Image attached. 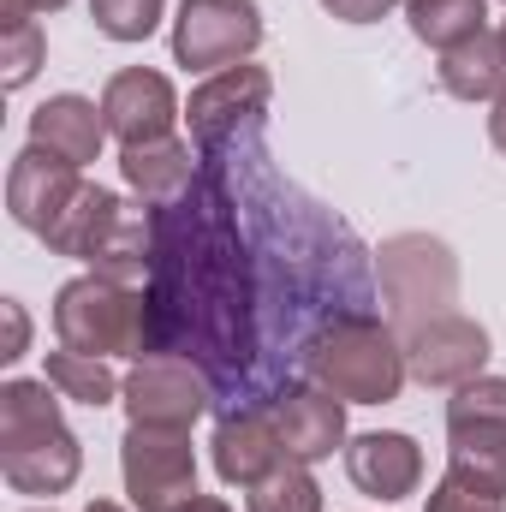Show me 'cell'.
Instances as JSON below:
<instances>
[{"mask_svg":"<svg viewBox=\"0 0 506 512\" xmlns=\"http://www.w3.org/2000/svg\"><path fill=\"white\" fill-rule=\"evenodd\" d=\"M298 370H304V382L328 387L346 405H393L405 376H411L405 340L393 334V322H381L376 310H340V316H328L298 346Z\"/></svg>","mask_w":506,"mask_h":512,"instance_id":"1","label":"cell"},{"mask_svg":"<svg viewBox=\"0 0 506 512\" xmlns=\"http://www.w3.org/2000/svg\"><path fill=\"white\" fill-rule=\"evenodd\" d=\"M54 334L66 352L90 358H149V298L126 280L78 274L54 292Z\"/></svg>","mask_w":506,"mask_h":512,"instance_id":"2","label":"cell"},{"mask_svg":"<svg viewBox=\"0 0 506 512\" xmlns=\"http://www.w3.org/2000/svg\"><path fill=\"white\" fill-rule=\"evenodd\" d=\"M376 280L393 334L405 340L411 328L447 316L459 304V256L429 233H393L376 251Z\"/></svg>","mask_w":506,"mask_h":512,"instance_id":"3","label":"cell"},{"mask_svg":"<svg viewBox=\"0 0 506 512\" xmlns=\"http://www.w3.org/2000/svg\"><path fill=\"white\" fill-rule=\"evenodd\" d=\"M447 477L506 501V376H477L447 399Z\"/></svg>","mask_w":506,"mask_h":512,"instance_id":"4","label":"cell"},{"mask_svg":"<svg viewBox=\"0 0 506 512\" xmlns=\"http://www.w3.org/2000/svg\"><path fill=\"white\" fill-rule=\"evenodd\" d=\"M120 477L137 512H179L197 501V447L191 429H149L131 423L120 441Z\"/></svg>","mask_w":506,"mask_h":512,"instance_id":"5","label":"cell"},{"mask_svg":"<svg viewBox=\"0 0 506 512\" xmlns=\"http://www.w3.org/2000/svg\"><path fill=\"white\" fill-rule=\"evenodd\" d=\"M262 48L256 0H179L173 12V60L185 72H227Z\"/></svg>","mask_w":506,"mask_h":512,"instance_id":"6","label":"cell"},{"mask_svg":"<svg viewBox=\"0 0 506 512\" xmlns=\"http://www.w3.org/2000/svg\"><path fill=\"white\" fill-rule=\"evenodd\" d=\"M268 96H274V78L262 66H227V72H209L191 102H185V120H191V143L197 155H215L239 137L262 131V114H268Z\"/></svg>","mask_w":506,"mask_h":512,"instance_id":"7","label":"cell"},{"mask_svg":"<svg viewBox=\"0 0 506 512\" xmlns=\"http://www.w3.org/2000/svg\"><path fill=\"white\" fill-rule=\"evenodd\" d=\"M131 423H149V429H191L197 417L215 411V387L209 376L191 364V358H173V352H155V358H137L120 393Z\"/></svg>","mask_w":506,"mask_h":512,"instance_id":"8","label":"cell"},{"mask_svg":"<svg viewBox=\"0 0 506 512\" xmlns=\"http://www.w3.org/2000/svg\"><path fill=\"white\" fill-rule=\"evenodd\" d=\"M489 358H495V340H489V328H483L477 316H465V310H447V316H435V322H423V328L405 334V364H411V376L423 387L477 382V376L489 370Z\"/></svg>","mask_w":506,"mask_h":512,"instance_id":"9","label":"cell"},{"mask_svg":"<svg viewBox=\"0 0 506 512\" xmlns=\"http://www.w3.org/2000/svg\"><path fill=\"white\" fill-rule=\"evenodd\" d=\"M78 191H84V167H72V161L48 155L36 143H24L6 167V215L36 239H48L60 227V215L72 209Z\"/></svg>","mask_w":506,"mask_h":512,"instance_id":"10","label":"cell"},{"mask_svg":"<svg viewBox=\"0 0 506 512\" xmlns=\"http://www.w3.org/2000/svg\"><path fill=\"white\" fill-rule=\"evenodd\" d=\"M102 120H108V137H120V149H131V143L173 137L185 108H179V90H173L167 72L126 66V72H114L102 84Z\"/></svg>","mask_w":506,"mask_h":512,"instance_id":"11","label":"cell"},{"mask_svg":"<svg viewBox=\"0 0 506 512\" xmlns=\"http://www.w3.org/2000/svg\"><path fill=\"white\" fill-rule=\"evenodd\" d=\"M215 477L227 489H256L268 471H280L292 453L280 441V423H274V405H239V411H221L215 423Z\"/></svg>","mask_w":506,"mask_h":512,"instance_id":"12","label":"cell"},{"mask_svg":"<svg viewBox=\"0 0 506 512\" xmlns=\"http://www.w3.org/2000/svg\"><path fill=\"white\" fill-rule=\"evenodd\" d=\"M274 423L298 465H322V459L346 453V399H334L328 387L286 382L274 393Z\"/></svg>","mask_w":506,"mask_h":512,"instance_id":"13","label":"cell"},{"mask_svg":"<svg viewBox=\"0 0 506 512\" xmlns=\"http://www.w3.org/2000/svg\"><path fill=\"white\" fill-rule=\"evenodd\" d=\"M346 477L358 495H370L381 507L417 495L423 483V447L399 429H370V435H352L346 441Z\"/></svg>","mask_w":506,"mask_h":512,"instance_id":"14","label":"cell"},{"mask_svg":"<svg viewBox=\"0 0 506 512\" xmlns=\"http://www.w3.org/2000/svg\"><path fill=\"white\" fill-rule=\"evenodd\" d=\"M30 143L72 161V167H90L102 161V143H108V120H102V102L90 96H48L36 114H30Z\"/></svg>","mask_w":506,"mask_h":512,"instance_id":"15","label":"cell"},{"mask_svg":"<svg viewBox=\"0 0 506 512\" xmlns=\"http://www.w3.org/2000/svg\"><path fill=\"white\" fill-rule=\"evenodd\" d=\"M84 268L90 274H108V280H149V268H155V209L149 203H114V215L102 221V233H96V245L84 256Z\"/></svg>","mask_w":506,"mask_h":512,"instance_id":"16","label":"cell"},{"mask_svg":"<svg viewBox=\"0 0 506 512\" xmlns=\"http://www.w3.org/2000/svg\"><path fill=\"white\" fill-rule=\"evenodd\" d=\"M197 173H203V155H191V143H179V137H155V143L120 149V179H126L149 209L179 203L197 185Z\"/></svg>","mask_w":506,"mask_h":512,"instance_id":"17","label":"cell"},{"mask_svg":"<svg viewBox=\"0 0 506 512\" xmlns=\"http://www.w3.org/2000/svg\"><path fill=\"white\" fill-rule=\"evenodd\" d=\"M441 90L453 102H495L506 90V48H501V30H483L459 48L441 54Z\"/></svg>","mask_w":506,"mask_h":512,"instance_id":"18","label":"cell"},{"mask_svg":"<svg viewBox=\"0 0 506 512\" xmlns=\"http://www.w3.org/2000/svg\"><path fill=\"white\" fill-rule=\"evenodd\" d=\"M405 6V24L417 42H429L435 54L471 42L489 30V0H399Z\"/></svg>","mask_w":506,"mask_h":512,"instance_id":"19","label":"cell"},{"mask_svg":"<svg viewBox=\"0 0 506 512\" xmlns=\"http://www.w3.org/2000/svg\"><path fill=\"white\" fill-rule=\"evenodd\" d=\"M42 382L60 387V399H78V405H90V411H102V405H114L126 382L108 370V358H90V352H48V376Z\"/></svg>","mask_w":506,"mask_h":512,"instance_id":"20","label":"cell"},{"mask_svg":"<svg viewBox=\"0 0 506 512\" xmlns=\"http://www.w3.org/2000/svg\"><path fill=\"white\" fill-rule=\"evenodd\" d=\"M114 203H120L114 191H102V185H90V179H84V191L72 197V209L60 215V227H54L42 245H48L54 256H72V262H84V256H90V245H96V233H102V221L114 215Z\"/></svg>","mask_w":506,"mask_h":512,"instance_id":"21","label":"cell"},{"mask_svg":"<svg viewBox=\"0 0 506 512\" xmlns=\"http://www.w3.org/2000/svg\"><path fill=\"white\" fill-rule=\"evenodd\" d=\"M245 512H322V489H316L310 465L286 459V465L268 471L256 489H245Z\"/></svg>","mask_w":506,"mask_h":512,"instance_id":"22","label":"cell"},{"mask_svg":"<svg viewBox=\"0 0 506 512\" xmlns=\"http://www.w3.org/2000/svg\"><path fill=\"white\" fill-rule=\"evenodd\" d=\"M167 0H90V18L108 42H149L161 30Z\"/></svg>","mask_w":506,"mask_h":512,"instance_id":"23","label":"cell"},{"mask_svg":"<svg viewBox=\"0 0 506 512\" xmlns=\"http://www.w3.org/2000/svg\"><path fill=\"white\" fill-rule=\"evenodd\" d=\"M42 54H48V42H42V24L30 18V24H12V30H0V66H6V90H24L36 72H42Z\"/></svg>","mask_w":506,"mask_h":512,"instance_id":"24","label":"cell"},{"mask_svg":"<svg viewBox=\"0 0 506 512\" xmlns=\"http://www.w3.org/2000/svg\"><path fill=\"white\" fill-rule=\"evenodd\" d=\"M429 512H506V501H489V495H477V489L441 477V483L429 489Z\"/></svg>","mask_w":506,"mask_h":512,"instance_id":"25","label":"cell"},{"mask_svg":"<svg viewBox=\"0 0 506 512\" xmlns=\"http://www.w3.org/2000/svg\"><path fill=\"white\" fill-rule=\"evenodd\" d=\"M393 6H399V0H322V12L340 18V24H381Z\"/></svg>","mask_w":506,"mask_h":512,"instance_id":"26","label":"cell"},{"mask_svg":"<svg viewBox=\"0 0 506 512\" xmlns=\"http://www.w3.org/2000/svg\"><path fill=\"white\" fill-rule=\"evenodd\" d=\"M0 310H6V352H0V364H18V358H24V346H30V316H24V304H18V298H6Z\"/></svg>","mask_w":506,"mask_h":512,"instance_id":"27","label":"cell"},{"mask_svg":"<svg viewBox=\"0 0 506 512\" xmlns=\"http://www.w3.org/2000/svg\"><path fill=\"white\" fill-rule=\"evenodd\" d=\"M66 0H0V30H12V24H30L36 12H60Z\"/></svg>","mask_w":506,"mask_h":512,"instance_id":"28","label":"cell"},{"mask_svg":"<svg viewBox=\"0 0 506 512\" xmlns=\"http://www.w3.org/2000/svg\"><path fill=\"white\" fill-rule=\"evenodd\" d=\"M489 143H495V149L506 155V90L495 96V102H489Z\"/></svg>","mask_w":506,"mask_h":512,"instance_id":"29","label":"cell"},{"mask_svg":"<svg viewBox=\"0 0 506 512\" xmlns=\"http://www.w3.org/2000/svg\"><path fill=\"white\" fill-rule=\"evenodd\" d=\"M179 512H233V507H227L221 495H197V501H185Z\"/></svg>","mask_w":506,"mask_h":512,"instance_id":"30","label":"cell"},{"mask_svg":"<svg viewBox=\"0 0 506 512\" xmlns=\"http://www.w3.org/2000/svg\"><path fill=\"white\" fill-rule=\"evenodd\" d=\"M84 512H126V507H120V501H90Z\"/></svg>","mask_w":506,"mask_h":512,"instance_id":"31","label":"cell"},{"mask_svg":"<svg viewBox=\"0 0 506 512\" xmlns=\"http://www.w3.org/2000/svg\"><path fill=\"white\" fill-rule=\"evenodd\" d=\"M501 48H506V24H501Z\"/></svg>","mask_w":506,"mask_h":512,"instance_id":"32","label":"cell"},{"mask_svg":"<svg viewBox=\"0 0 506 512\" xmlns=\"http://www.w3.org/2000/svg\"><path fill=\"white\" fill-rule=\"evenodd\" d=\"M30 512H54V507H30Z\"/></svg>","mask_w":506,"mask_h":512,"instance_id":"33","label":"cell"}]
</instances>
